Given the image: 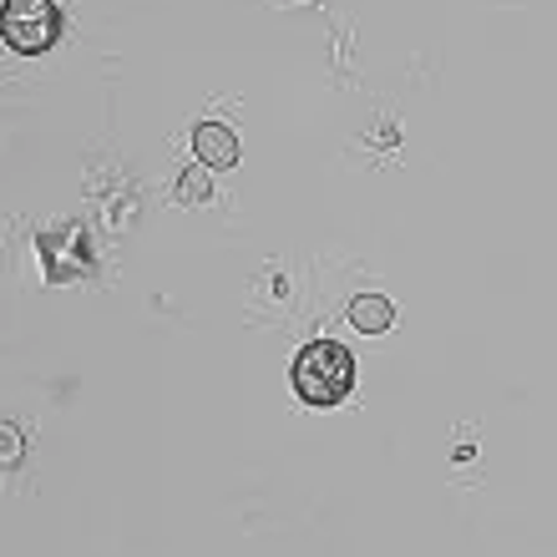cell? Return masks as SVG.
Segmentation results:
<instances>
[{"label":"cell","mask_w":557,"mask_h":557,"mask_svg":"<svg viewBox=\"0 0 557 557\" xmlns=\"http://www.w3.org/2000/svg\"><path fill=\"white\" fill-rule=\"evenodd\" d=\"M289 381L305 406H320V411L339 406L355 391V355L345 345H335V339H309L305 350L294 355Z\"/></svg>","instance_id":"cell-1"},{"label":"cell","mask_w":557,"mask_h":557,"mask_svg":"<svg viewBox=\"0 0 557 557\" xmlns=\"http://www.w3.org/2000/svg\"><path fill=\"white\" fill-rule=\"evenodd\" d=\"M61 30H66V21H61L57 0H5V11H0V36L21 57L51 51L61 41Z\"/></svg>","instance_id":"cell-2"},{"label":"cell","mask_w":557,"mask_h":557,"mask_svg":"<svg viewBox=\"0 0 557 557\" xmlns=\"http://www.w3.org/2000/svg\"><path fill=\"white\" fill-rule=\"evenodd\" d=\"M193 158L203 168H234L238 162V137L223 122H198L193 127Z\"/></svg>","instance_id":"cell-3"},{"label":"cell","mask_w":557,"mask_h":557,"mask_svg":"<svg viewBox=\"0 0 557 557\" xmlns=\"http://www.w3.org/2000/svg\"><path fill=\"white\" fill-rule=\"evenodd\" d=\"M345 314H350V324L360 335H385V330L396 324V305H391L385 294H355Z\"/></svg>","instance_id":"cell-4"},{"label":"cell","mask_w":557,"mask_h":557,"mask_svg":"<svg viewBox=\"0 0 557 557\" xmlns=\"http://www.w3.org/2000/svg\"><path fill=\"white\" fill-rule=\"evenodd\" d=\"M177 198H183V203H208V198H213V183H208L203 168H188V173L177 177Z\"/></svg>","instance_id":"cell-5"}]
</instances>
